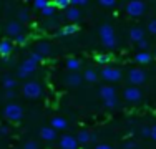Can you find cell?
<instances>
[{
  "instance_id": "1",
  "label": "cell",
  "mask_w": 156,
  "mask_h": 149,
  "mask_svg": "<svg viewBox=\"0 0 156 149\" xmlns=\"http://www.w3.org/2000/svg\"><path fill=\"white\" fill-rule=\"evenodd\" d=\"M100 38H101L103 47L108 50H113L116 47V35H115V30L110 23H103L100 27Z\"/></svg>"
},
{
  "instance_id": "2",
  "label": "cell",
  "mask_w": 156,
  "mask_h": 149,
  "mask_svg": "<svg viewBox=\"0 0 156 149\" xmlns=\"http://www.w3.org/2000/svg\"><path fill=\"white\" fill-rule=\"evenodd\" d=\"M3 116L12 123H18L22 119V116H23V109H22V106L17 103H9L3 108Z\"/></svg>"
},
{
  "instance_id": "3",
  "label": "cell",
  "mask_w": 156,
  "mask_h": 149,
  "mask_svg": "<svg viewBox=\"0 0 156 149\" xmlns=\"http://www.w3.org/2000/svg\"><path fill=\"white\" fill-rule=\"evenodd\" d=\"M125 10H126V15H128V17L138 18L141 15H144V12H146V3L140 2V0H133V2L126 3Z\"/></svg>"
},
{
  "instance_id": "4",
  "label": "cell",
  "mask_w": 156,
  "mask_h": 149,
  "mask_svg": "<svg viewBox=\"0 0 156 149\" xmlns=\"http://www.w3.org/2000/svg\"><path fill=\"white\" fill-rule=\"evenodd\" d=\"M22 93H23L25 98L28 99H35V98H40L43 93L42 86H40L37 81H28V83L23 85V88H22Z\"/></svg>"
},
{
  "instance_id": "5",
  "label": "cell",
  "mask_w": 156,
  "mask_h": 149,
  "mask_svg": "<svg viewBox=\"0 0 156 149\" xmlns=\"http://www.w3.org/2000/svg\"><path fill=\"white\" fill-rule=\"evenodd\" d=\"M128 81H129V86H140L146 81V73L141 68H133L128 71Z\"/></svg>"
},
{
  "instance_id": "6",
  "label": "cell",
  "mask_w": 156,
  "mask_h": 149,
  "mask_svg": "<svg viewBox=\"0 0 156 149\" xmlns=\"http://www.w3.org/2000/svg\"><path fill=\"white\" fill-rule=\"evenodd\" d=\"M37 66H38V65H37V63H33L30 58L23 60V61H22V65H20V68H18V76H20V78L30 76V74L35 73Z\"/></svg>"
},
{
  "instance_id": "7",
  "label": "cell",
  "mask_w": 156,
  "mask_h": 149,
  "mask_svg": "<svg viewBox=\"0 0 156 149\" xmlns=\"http://www.w3.org/2000/svg\"><path fill=\"white\" fill-rule=\"evenodd\" d=\"M101 78L105 81H120L121 80V71L118 68H115V66H103Z\"/></svg>"
},
{
  "instance_id": "8",
  "label": "cell",
  "mask_w": 156,
  "mask_h": 149,
  "mask_svg": "<svg viewBox=\"0 0 156 149\" xmlns=\"http://www.w3.org/2000/svg\"><path fill=\"white\" fill-rule=\"evenodd\" d=\"M123 96L128 103H138L141 99V89L138 86H128V88H125Z\"/></svg>"
},
{
  "instance_id": "9",
  "label": "cell",
  "mask_w": 156,
  "mask_h": 149,
  "mask_svg": "<svg viewBox=\"0 0 156 149\" xmlns=\"http://www.w3.org/2000/svg\"><path fill=\"white\" fill-rule=\"evenodd\" d=\"M78 141L75 136H70V134H65V136L60 137V149H78Z\"/></svg>"
},
{
  "instance_id": "10",
  "label": "cell",
  "mask_w": 156,
  "mask_h": 149,
  "mask_svg": "<svg viewBox=\"0 0 156 149\" xmlns=\"http://www.w3.org/2000/svg\"><path fill=\"white\" fill-rule=\"evenodd\" d=\"M5 33L12 38H17L18 35H22V23L20 22H9L5 27Z\"/></svg>"
},
{
  "instance_id": "11",
  "label": "cell",
  "mask_w": 156,
  "mask_h": 149,
  "mask_svg": "<svg viewBox=\"0 0 156 149\" xmlns=\"http://www.w3.org/2000/svg\"><path fill=\"white\" fill-rule=\"evenodd\" d=\"M10 55H12V43L9 40H2L0 42V57H2L3 61H7Z\"/></svg>"
},
{
  "instance_id": "12",
  "label": "cell",
  "mask_w": 156,
  "mask_h": 149,
  "mask_svg": "<svg viewBox=\"0 0 156 149\" xmlns=\"http://www.w3.org/2000/svg\"><path fill=\"white\" fill-rule=\"evenodd\" d=\"M100 96H101L103 101L111 99V98H116V89H115L113 86H110V85H105V86L100 88Z\"/></svg>"
},
{
  "instance_id": "13",
  "label": "cell",
  "mask_w": 156,
  "mask_h": 149,
  "mask_svg": "<svg viewBox=\"0 0 156 149\" xmlns=\"http://www.w3.org/2000/svg\"><path fill=\"white\" fill-rule=\"evenodd\" d=\"M81 60H78V58H73V57H70V58H66V61H65V66H66V70L68 71H72V73H78V70L81 68Z\"/></svg>"
},
{
  "instance_id": "14",
  "label": "cell",
  "mask_w": 156,
  "mask_h": 149,
  "mask_svg": "<svg viewBox=\"0 0 156 149\" xmlns=\"http://www.w3.org/2000/svg\"><path fill=\"white\" fill-rule=\"evenodd\" d=\"M128 36H129V40H131V42L140 43L141 40H144V32H143V28H140V27H133L131 30H129Z\"/></svg>"
},
{
  "instance_id": "15",
  "label": "cell",
  "mask_w": 156,
  "mask_h": 149,
  "mask_svg": "<svg viewBox=\"0 0 156 149\" xmlns=\"http://www.w3.org/2000/svg\"><path fill=\"white\" fill-rule=\"evenodd\" d=\"M40 137H42L43 141H55L57 139V131H55L53 128H48V126H45V128L40 129Z\"/></svg>"
},
{
  "instance_id": "16",
  "label": "cell",
  "mask_w": 156,
  "mask_h": 149,
  "mask_svg": "<svg viewBox=\"0 0 156 149\" xmlns=\"http://www.w3.org/2000/svg\"><path fill=\"white\" fill-rule=\"evenodd\" d=\"M65 17H66V20H70V22H76V20H80L81 12L76 7H68V9L65 10Z\"/></svg>"
},
{
  "instance_id": "17",
  "label": "cell",
  "mask_w": 156,
  "mask_h": 149,
  "mask_svg": "<svg viewBox=\"0 0 156 149\" xmlns=\"http://www.w3.org/2000/svg\"><path fill=\"white\" fill-rule=\"evenodd\" d=\"M65 81H66L68 86H80L81 81H83V76H81L80 73H70L68 76L65 78Z\"/></svg>"
},
{
  "instance_id": "18",
  "label": "cell",
  "mask_w": 156,
  "mask_h": 149,
  "mask_svg": "<svg viewBox=\"0 0 156 149\" xmlns=\"http://www.w3.org/2000/svg\"><path fill=\"white\" fill-rule=\"evenodd\" d=\"M51 128H53L55 131H62V129H66V128H68V123H66V119L62 118V116L51 118Z\"/></svg>"
},
{
  "instance_id": "19",
  "label": "cell",
  "mask_w": 156,
  "mask_h": 149,
  "mask_svg": "<svg viewBox=\"0 0 156 149\" xmlns=\"http://www.w3.org/2000/svg\"><path fill=\"white\" fill-rule=\"evenodd\" d=\"M76 141H78V144H88V143H91V133L87 131V129H81V131H78Z\"/></svg>"
},
{
  "instance_id": "20",
  "label": "cell",
  "mask_w": 156,
  "mask_h": 149,
  "mask_svg": "<svg viewBox=\"0 0 156 149\" xmlns=\"http://www.w3.org/2000/svg\"><path fill=\"white\" fill-rule=\"evenodd\" d=\"M33 51H37V53L42 55V57H47V55L51 53V47H50L48 43L42 42V43H37V45H35V50H33Z\"/></svg>"
},
{
  "instance_id": "21",
  "label": "cell",
  "mask_w": 156,
  "mask_h": 149,
  "mask_svg": "<svg viewBox=\"0 0 156 149\" xmlns=\"http://www.w3.org/2000/svg\"><path fill=\"white\" fill-rule=\"evenodd\" d=\"M83 76V81H88V83H95V81H98V73L95 71V70L88 68L85 70V73L81 74Z\"/></svg>"
},
{
  "instance_id": "22",
  "label": "cell",
  "mask_w": 156,
  "mask_h": 149,
  "mask_svg": "<svg viewBox=\"0 0 156 149\" xmlns=\"http://www.w3.org/2000/svg\"><path fill=\"white\" fill-rule=\"evenodd\" d=\"M135 60L140 63V65H146V63L151 61V55L148 53V51H138L136 57H135Z\"/></svg>"
},
{
  "instance_id": "23",
  "label": "cell",
  "mask_w": 156,
  "mask_h": 149,
  "mask_svg": "<svg viewBox=\"0 0 156 149\" xmlns=\"http://www.w3.org/2000/svg\"><path fill=\"white\" fill-rule=\"evenodd\" d=\"M78 32V25H65L62 30H60V35L63 36H68V35H73V33H76Z\"/></svg>"
},
{
  "instance_id": "24",
  "label": "cell",
  "mask_w": 156,
  "mask_h": 149,
  "mask_svg": "<svg viewBox=\"0 0 156 149\" xmlns=\"http://www.w3.org/2000/svg\"><path fill=\"white\" fill-rule=\"evenodd\" d=\"M2 85H3V88H5V89H13V88L17 86V81L13 80L12 76H9V74H7V76H3Z\"/></svg>"
},
{
  "instance_id": "25",
  "label": "cell",
  "mask_w": 156,
  "mask_h": 149,
  "mask_svg": "<svg viewBox=\"0 0 156 149\" xmlns=\"http://www.w3.org/2000/svg\"><path fill=\"white\" fill-rule=\"evenodd\" d=\"M113 60V55L111 53H103V55H96V61L100 65H110V61Z\"/></svg>"
},
{
  "instance_id": "26",
  "label": "cell",
  "mask_w": 156,
  "mask_h": 149,
  "mask_svg": "<svg viewBox=\"0 0 156 149\" xmlns=\"http://www.w3.org/2000/svg\"><path fill=\"white\" fill-rule=\"evenodd\" d=\"M55 10H57V7L53 5V2H50V5H48L47 9L42 10V15H43V17H47V18H50V17H53V15H55Z\"/></svg>"
},
{
  "instance_id": "27",
  "label": "cell",
  "mask_w": 156,
  "mask_h": 149,
  "mask_svg": "<svg viewBox=\"0 0 156 149\" xmlns=\"http://www.w3.org/2000/svg\"><path fill=\"white\" fill-rule=\"evenodd\" d=\"M48 5H50V2H48V0H37V2H33V9L40 10V12H42L43 9H47Z\"/></svg>"
},
{
  "instance_id": "28",
  "label": "cell",
  "mask_w": 156,
  "mask_h": 149,
  "mask_svg": "<svg viewBox=\"0 0 156 149\" xmlns=\"http://www.w3.org/2000/svg\"><path fill=\"white\" fill-rule=\"evenodd\" d=\"M53 5L57 7V9H68L70 7V0H53Z\"/></svg>"
},
{
  "instance_id": "29",
  "label": "cell",
  "mask_w": 156,
  "mask_h": 149,
  "mask_svg": "<svg viewBox=\"0 0 156 149\" xmlns=\"http://www.w3.org/2000/svg\"><path fill=\"white\" fill-rule=\"evenodd\" d=\"M28 20H30V13H28L25 9H22L20 12H18V22L22 23V22H28Z\"/></svg>"
},
{
  "instance_id": "30",
  "label": "cell",
  "mask_w": 156,
  "mask_h": 149,
  "mask_svg": "<svg viewBox=\"0 0 156 149\" xmlns=\"http://www.w3.org/2000/svg\"><path fill=\"white\" fill-rule=\"evenodd\" d=\"M105 103V106L108 108V109H115V108H118V98H111V99H106V101H103Z\"/></svg>"
},
{
  "instance_id": "31",
  "label": "cell",
  "mask_w": 156,
  "mask_h": 149,
  "mask_svg": "<svg viewBox=\"0 0 156 149\" xmlns=\"http://www.w3.org/2000/svg\"><path fill=\"white\" fill-rule=\"evenodd\" d=\"M28 58H30L33 63H37V65H38V63H42L43 60H45V57H42V55H38L37 51H32V53H30V57H28Z\"/></svg>"
},
{
  "instance_id": "32",
  "label": "cell",
  "mask_w": 156,
  "mask_h": 149,
  "mask_svg": "<svg viewBox=\"0 0 156 149\" xmlns=\"http://www.w3.org/2000/svg\"><path fill=\"white\" fill-rule=\"evenodd\" d=\"M98 5L105 7V9H113V7H116V2L115 0H100Z\"/></svg>"
},
{
  "instance_id": "33",
  "label": "cell",
  "mask_w": 156,
  "mask_h": 149,
  "mask_svg": "<svg viewBox=\"0 0 156 149\" xmlns=\"http://www.w3.org/2000/svg\"><path fill=\"white\" fill-rule=\"evenodd\" d=\"M38 143L37 141H27V143L23 144V149H38Z\"/></svg>"
},
{
  "instance_id": "34",
  "label": "cell",
  "mask_w": 156,
  "mask_h": 149,
  "mask_svg": "<svg viewBox=\"0 0 156 149\" xmlns=\"http://www.w3.org/2000/svg\"><path fill=\"white\" fill-rule=\"evenodd\" d=\"M148 32L153 33V35H156V18L150 20V23H148Z\"/></svg>"
},
{
  "instance_id": "35",
  "label": "cell",
  "mask_w": 156,
  "mask_h": 149,
  "mask_svg": "<svg viewBox=\"0 0 156 149\" xmlns=\"http://www.w3.org/2000/svg\"><path fill=\"white\" fill-rule=\"evenodd\" d=\"M138 48L141 51H148V48H150V43H148V40L144 38V40H141V42L138 43Z\"/></svg>"
},
{
  "instance_id": "36",
  "label": "cell",
  "mask_w": 156,
  "mask_h": 149,
  "mask_svg": "<svg viewBox=\"0 0 156 149\" xmlns=\"http://www.w3.org/2000/svg\"><path fill=\"white\" fill-rule=\"evenodd\" d=\"M27 42H28V38L23 35V33H22V35H18L17 38H15V43L17 45H27Z\"/></svg>"
},
{
  "instance_id": "37",
  "label": "cell",
  "mask_w": 156,
  "mask_h": 149,
  "mask_svg": "<svg viewBox=\"0 0 156 149\" xmlns=\"http://www.w3.org/2000/svg\"><path fill=\"white\" fill-rule=\"evenodd\" d=\"M141 136L143 137H151V128L143 126V128H141Z\"/></svg>"
},
{
  "instance_id": "38",
  "label": "cell",
  "mask_w": 156,
  "mask_h": 149,
  "mask_svg": "<svg viewBox=\"0 0 156 149\" xmlns=\"http://www.w3.org/2000/svg\"><path fill=\"white\" fill-rule=\"evenodd\" d=\"M43 25H45V28H53L55 25H57V20H53V18H50V20H47Z\"/></svg>"
},
{
  "instance_id": "39",
  "label": "cell",
  "mask_w": 156,
  "mask_h": 149,
  "mask_svg": "<svg viewBox=\"0 0 156 149\" xmlns=\"http://www.w3.org/2000/svg\"><path fill=\"white\" fill-rule=\"evenodd\" d=\"M123 146H125V149H135L136 147V143H135V141H126Z\"/></svg>"
},
{
  "instance_id": "40",
  "label": "cell",
  "mask_w": 156,
  "mask_h": 149,
  "mask_svg": "<svg viewBox=\"0 0 156 149\" xmlns=\"http://www.w3.org/2000/svg\"><path fill=\"white\" fill-rule=\"evenodd\" d=\"M95 149H111V146H110V144H106V143H100V144H96Z\"/></svg>"
},
{
  "instance_id": "41",
  "label": "cell",
  "mask_w": 156,
  "mask_h": 149,
  "mask_svg": "<svg viewBox=\"0 0 156 149\" xmlns=\"http://www.w3.org/2000/svg\"><path fill=\"white\" fill-rule=\"evenodd\" d=\"M5 96L7 98H15V91H13V89H7V93H5Z\"/></svg>"
},
{
  "instance_id": "42",
  "label": "cell",
  "mask_w": 156,
  "mask_h": 149,
  "mask_svg": "<svg viewBox=\"0 0 156 149\" xmlns=\"http://www.w3.org/2000/svg\"><path fill=\"white\" fill-rule=\"evenodd\" d=\"M151 139L156 141V126H153V128H151Z\"/></svg>"
},
{
  "instance_id": "43",
  "label": "cell",
  "mask_w": 156,
  "mask_h": 149,
  "mask_svg": "<svg viewBox=\"0 0 156 149\" xmlns=\"http://www.w3.org/2000/svg\"><path fill=\"white\" fill-rule=\"evenodd\" d=\"M9 133V129L5 128V126H3V128H0V134H7Z\"/></svg>"
},
{
  "instance_id": "44",
  "label": "cell",
  "mask_w": 156,
  "mask_h": 149,
  "mask_svg": "<svg viewBox=\"0 0 156 149\" xmlns=\"http://www.w3.org/2000/svg\"><path fill=\"white\" fill-rule=\"evenodd\" d=\"M154 58H156V48H154Z\"/></svg>"
}]
</instances>
